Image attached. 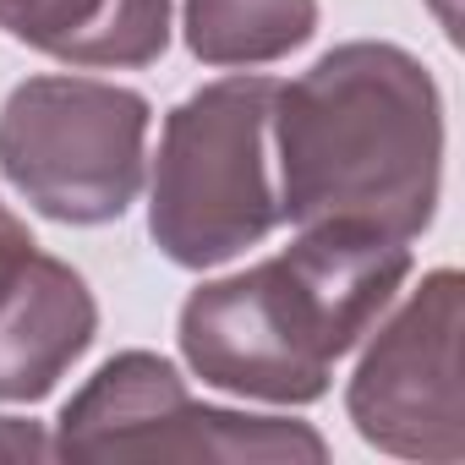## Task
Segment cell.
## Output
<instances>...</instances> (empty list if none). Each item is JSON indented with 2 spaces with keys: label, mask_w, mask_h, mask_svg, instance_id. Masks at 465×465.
Here are the masks:
<instances>
[{
  "label": "cell",
  "mask_w": 465,
  "mask_h": 465,
  "mask_svg": "<svg viewBox=\"0 0 465 465\" xmlns=\"http://www.w3.org/2000/svg\"><path fill=\"white\" fill-rule=\"evenodd\" d=\"M280 99L285 213L296 224H361L405 242L432 213L438 99L427 72L389 45L318 61Z\"/></svg>",
  "instance_id": "cell-1"
},
{
  "label": "cell",
  "mask_w": 465,
  "mask_h": 465,
  "mask_svg": "<svg viewBox=\"0 0 465 465\" xmlns=\"http://www.w3.org/2000/svg\"><path fill=\"white\" fill-rule=\"evenodd\" d=\"M405 247L361 224H307V236L236 274L203 285L181 312L192 367L263 400H318L329 367L389 307Z\"/></svg>",
  "instance_id": "cell-2"
},
{
  "label": "cell",
  "mask_w": 465,
  "mask_h": 465,
  "mask_svg": "<svg viewBox=\"0 0 465 465\" xmlns=\"http://www.w3.org/2000/svg\"><path fill=\"white\" fill-rule=\"evenodd\" d=\"M274 94L263 77H230L170 115L153 175V236L175 263H219L280 219L263 164Z\"/></svg>",
  "instance_id": "cell-3"
},
{
  "label": "cell",
  "mask_w": 465,
  "mask_h": 465,
  "mask_svg": "<svg viewBox=\"0 0 465 465\" xmlns=\"http://www.w3.org/2000/svg\"><path fill=\"white\" fill-rule=\"evenodd\" d=\"M148 104L110 83L39 77L0 115V164L45 213L94 224L115 219L143 181Z\"/></svg>",
  "instance_id": "cell-4"
},
{
  "label": "cell",
  "mask_w": 465,
  "mask_h": 465,
  "mask_svg": "<svg viewBox=\"0 0 465 465\" xmlns=\"http://www.w3.org/2000/svg\"><path fill=\"white\" fill-rule=\"evenodd\" d=\"M61 454L77 460H323L307 427L274 416H230L186 400L153 356L110 361L61 421Z\"/></svg>",
  "instance_id": "cell-5"
},
{
  "label": "cell",
  "mask_w": 465,
  "mask_h": 465,
  "mask_svg": "<svg viewBox=\"0 0 465 465\" xmlns=\"http://www.w3.org/2000/svg\"><path fill=\"white\" fill-rule=\"evenodd\" d=\"M356 427L394 449L427 460H460V280L432 274L421 296L372 345L351 389Z\"/></svg>",
  "instance_id": "cell-6"
},
{
  "label": "cell",
  "mask_w": 465,
  "mask_h": 465,
  "mask_svg": "<svg viewBox=\"0 0 465 465\" xmlns=\"http://www.w3.org/2000/svg\"><path fill=\"white\" fill-rule=\"evenodd\" d=\"M94 302L72 269L55 258H28L12 291L0 296V394L34 400L45 394L88 345Z\"/></svg>",
  "instance_id": "cell-7"
},
{
  "label": "cell",
  "mask_w": 465,
  "mask_h": 465,
  "mask_svg": "<svg viewBox=\"0 0 465 465\" xmlns=\"http://www.w3.org/2000/svg\"><path fill=\"white\" fill-rule=\"evenodd\" d=\"M170 0H0V28L88 66H137L164 50Z\"/></svg>",
  "instance_id": "cell-8"
},
{
  "label": "cell",
  "mask_w": 465,
  "mask_h": 465,
  "mask_svg": "<svg viewBox=\"0 0 465 465\" xmlns=\"http://www.w3.org/2000/svg\"><path fill=\"white\" fill-rule=\"evenodd\" d=\"M312 34V0H186V39L213 66H247Z\"/></svg>",
  "instance_id": "cell-9"
},
{
  "label": "cell",
  "mask_w": 465,
  "mask_h": 465,
  "mask_svg": "<svg viewBox=\"0 0 465 465\" xmlns=\"http://www.w3.org/2000/svg\"><path fill=\"white\" fill-rule=\"evenodd\" d=\"M34 258V242H28V230L0 208V296L12 291V280L23 274V263Z\"/></svg>",
  "instance_id": "cell-10"
},
{
  "label": "cell",
  "mask_w": 465,
  "mask_h": 465,
  "mask_svg": "<svg viewBox=\"0 0 465 465\" xmlns=\"http://www.w3.org/2000/svg\"><path fill=\"white\" fill-rule=\"evenodd\" d=\"M45 443L34 438V432H23V427H12L6 438H0V454H39Z\"/></svg>",
  "instance_id": "cell-11"
}]
</instances>
